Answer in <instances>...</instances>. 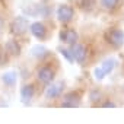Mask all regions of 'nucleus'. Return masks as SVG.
<instances>
[{
    "label": "nucleus",
    "mask_w": 124,
    "mask_h": 124,
    "mask_svg": "<svg viewBox=\"0 0 124 124\" xmlns=\"http://www.w3.org/2000/svg\"><path fill=\"white\" fill-rule=\"evenodd\" d=\"M28 29H29V23L23 16H18L10 22V32L13 35H23Z\"/></svg>",
    "instance_id": "1"
},
{
    "label": "nucleus",
    "mask_w": 124,
    "mask_h": 124,
    "mask_svg": "<svg viewBox=\"0 0 124 124\" xmlns=\"http://www.w3.org/2000/svg\"><path fill=\"white\" fill-rule=\"evenodd\" d=\"M70 53H72L73 60H76L78 63H83V61L86 60V55H88L85 45H82V44H76V42L72 44V50H70Z\"/></svg>",
    "instance_id": "2"
},
{
    "label": "nucleus",
    "mask_w": 124,
    "mask_h": 124,
    "mask_svg": "<svg viewBox=\"0 0 124 124\" xmlns=\"http://www.w3.org/2000/svg\"><path fill=\"white\" fill-rule=\"evenodd\" d=\"M107 39L114 47H121L124 44V32L120 29H112L107 34Z\"/></svg>",
    "instance_id": "3"
},
{
    "label": "nucleus",
    "mask_w": 124,
    "mask_h": 124,
    "mask_svg": "<svg viewBox=\"0 0 124 124\" xmlns=\"http://www.w3.org/2000/svg\"><path fill=\"white\" fill-rule=\"evenodd\" d=\"M57 18L60 22H70L72 18H73V9L69 6V5H61L58 6L57 9Z\"/></svg>",
    "instance_id": "4"
},
{
    "label": "nucleus",
    "mask_w": 124,
    "mask_h": 124,
    "mask_svg": "<svg viewBox=\"0 0 124 124\" xmlns=\"http://www.w3.org/2000/svg\"><path fill=\"white\" fill-rule=\"evenodd\" d=\"M63 88H64V82L53 83L51 86L47 88V91H45V98H47V99H54V98L60 96L61 92H63Z\"/></svg>",
    "instance_id": "5"
},
{
    "label": "nucleus",
    "mask_w": 124,
    "mask_h": 124,
    "mask_svg": "<svg viewBox=\"0 0 124 124\" xmlns=\"http://www.w3.org/2000/svg\"><path fill=\"white\" fill-rule=\"evenodd\" d=\"M29 29H31V34H32L35 38H38V39H44V38L47 37V28H45V25L41 23V22H34V23H31Z\"/></svg>",
    "instance_id": "6"
},
{
    "label": "nucleus",
    "mask_w": 124,
    "mask_h": 124,
    "mask_svg": "<svg viewBox=\"0 0 124 124\" xmlns=\"http://www.w3.org/2000/svg\"><path fill=\"white\" fill-rule=\"evenodd\" d=\"M79 102H80V95L79 93H76V92H67L66 95H64V101H63V104H61V107H78L79 105Z\"/></svg>",
    "instance_id": "7"
},
{
    "label": "nucleus",
    "mask_w": 124,
    "mask_h": 124,
    "mask_svg": "<svg viewBox=\"0 0 124 124\" xmlns=\"http://www.w3.org/2000/svg\"><path fill=\"white\" fill-rule=\"evenodd\" d=\"M60 41L66 44H75L78 41V32L73 29H64L60 32Z\"/></svg>",
    "instance_id": "8"
},
{
    "label": "nucleus",
    "mask_w": 124,
    "mask_h": 124,
    "mask_svg": "<svg viewBox=\"0 0 124 124\" xmlns=\"http://www.w3.org/2000/svg\"><path fill=\"white\" fill-rule=\"evenodd\" d=\"M34 93H35L34 86H32V85H25V86L21 89V101H22L25 105H28V104L32 101Z\"/></svg>",
    "instance_id": "9"
},
{
    "label": "nucleus",
    "mask_w": 124,
    "mask_h": 124,
    "mask_svg": "<svg viewBox=\"0 0 124 124\" xmlns=\"http://www.w3.org/2000/svg\"><path fill=\"white\" fill-rule=\"evenodd\" d=\"M38 79L42 82V83H51L54 80V72L50 69V67H41L38 70Z\"/></svg>",
    "instance_id": "10"
},
{
    "label": "nucleus",
    "mask_w": 124,
    "mask_h": 124,
    "mask_svg": "<svg viewBox=\"0 0 124 124\" xmlns=\"http://www.w3.org/2000/svg\"><path fill=\"white\" fill-rule=\"evenodd\" d=\"M5 50L6 53H9L10 55H19L21 54V45L18 44V41L15 39H9L5 45Z\"/></svg>",
    "instance_id": "11"
},
{
    "label": "nucleus",
    "mask_w": 124,
    "mask_h": 124,
    "mask_svg": "<svg viewBox=\"0 0 124 124\" xmlns=\"http://www.w3.org/2000/svg\"><path fill=\"white\" fill-rule=\"evenodd\" d=\"M16 72H13V70H10V72H6V73H3L2 75V80H3V83L6 85V86H15V83H16Z\"/></svg>",
    "instance_id": "12"
},
{
    "label": "nucleus",
    "mask_w": 124,
    "mask_h": 124,
    "mask_svg": "<svg viewBox=\"0 0 124 124\" xmlns=\"http://www.w3.org/2000/svg\"><path fill=\"white\" fill-rule=\"evenodd\" d=\"M31 53H32V55L37 57V58H45V57L48 55V50H47L44 45H35V47H32Z\"/></svg>",
    "instance_id": "13"
},
{
    "label": "nucleus",
    "mask_w": 124,
    "mask_h": 124,
    "mask_svg": "<svg viewBox=\"0 0 124 124\" xmlns=\"http://www.w3.org/2000/svg\"><path fill=\"white\" fill-rule=\"evenodd\" d=\"M115 64H117V60H115V58H107V60L102 61L101 69H102V70L105 72V75H107V73H111V72L115 69Z\"/></svg>",
    "instance_id": "14"
},
{
    "label": "nucleus",
    "mask_w": 124,
    "mask_h": 124,
    "mask_svg": "<svg viewBox=\"0 0 124 124\" xmlns=\"http://www.w3.org/2000/svg\"><path fill=\"white\" fill-rule=\"evenodd\" d=\"M95 2H96V0H80L79 5H80V8L83 10H89V9H92L95 6Z\"/></svg>",
    "instance_id": "15"
},
{
    "label": "nucleus",
    "mask_w": 124,
    "mask_h": 124,
    "mask_svg": "<svg viewBox=\"0 0 124 124\" xmlns=\"http://www.w3.org/2000/svg\"><path fill=\"white\" fill-rule=\"evenodd\" d=\"M102 2V5L107 8V9H114V8H117V5L120 3V0H101Z\"/></svg>",
    "instance_id": "16"
},
{
    "label": "nucleus",
    "mask_w": 124,
    "mask_h": 124,
    "mask_svg": "<svg viewBox=\"0 0 124 124\" xmlns=\"http://www.w3.org/2000/svg\"><path fill=\"white\" fill-rule=\"evenodd\" d=\"M101 96H102V95H101V92H99L98 89H95V91H92V92H91L89 99H91V102H93V104H95V102H99V101H101Z\"/></svg>",
    "instance_id": "17"
},
{
    "label": "nucleus",
    "mask_w": 124,
    "mask_h": 124,
    "mask_svg": "<svg viewBox=\"0 0 124 124\" xmlns=\"http://www.w3.org/2000/svg\"><path fill=\"white\" fill-rule=\"evenodd\" d=\"M93 75H95V78H96L98 80H102V79L105 78V72H104L102 69H99V67L93 70Z\"/></svg>",
    "instance_id": "18"
},
{
    "label": "nucleus",
    "mask_w": 124,
    "mask_h": 124,
    "mask_svg": "<svg viewBox=\"0 0 124 124\" xmlns=\"http://www.w3.org/2000/svg\"><path fill=\"white\" fill-rule=\"evenodd\" d=\"M60 53L63 54V57H66V58H67V61H70V63H72V61H73V57H72V54H70V51H69V50H64V48H60Z\"/></svg>",
    "instance_id": "19"
},
{
    "label": "nucleus",
    "mask_w": 124,
    "mask_h": 124,
    "mask_svg": "<svg viewBox=\"0 0 124 124\" xmlns=\"http://www.w3.org/2000/svg\"><path fill=\"white\" fill-rule=\"evenodd\" d=\"M5 61H6V50L5 47L0 45V64H3Z\"/></svg>",
    "instance_id": "20"
},
{
    "label": "nucleus",
    "mask_w": 124,
    "mask_h": 124,
    "mask_svg": "<svg viewBox=\"0 0 124 124\" xmlns=\"http://www.w3.org/2000/svg\"><path fill=\"white\" fill-rule=\"evenodd\" d=\"M102 107H105V108H114V107H115V104L108 101V102H104V104H102Z\"/></svg>",
    "instance_id": "21"
},
{
    "label": "nucleus",
    "mask_w": 124,
    "mask_h": 124,
    "mask_svg": "<svg viewBox=\"0 0 124 124\" xmlns=\"http://www.w3.org/2000/svg\"><path fill=\"white\" fill-rule=\"evenodd\" d=\"M2 26H3V19L0 18V28H2Z\"/></svg>",
    "instance_id": "22"
}]
</instances>
